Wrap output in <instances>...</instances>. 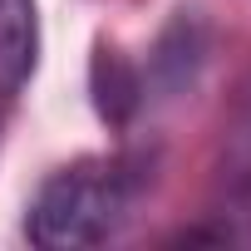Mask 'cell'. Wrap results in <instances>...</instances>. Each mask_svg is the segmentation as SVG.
Segmentation results:
<instances>
[{
  "instance_id": "6da1fadb",
  "label": "cell",
  "mask_w": 251,
  "mask_h": 251,
  "mask_svg": "<svg viewBox=\"0 0 251 251\" xmlns=\"http://www.w3.org/2000/svg\"><path fill=\"white\" fill-rule=\"evenodd\" d=\"M133 168L118 158H79L59 168L30 202L25 231L40 251L103 246L133 207Z\"/></svg>"
},
{
  "instance_id": "7a4b0ae2",
  "label": "cell",
  "mask_w": 251,
  "mask_h": 251,
  "mask_svg": "<svg viewBox=\"0 0 251 251\" xmlns=\"http://www.w3.org/2000/svg\"><path fill=\"white\" fill-rule=\"evenodd\" d=\"M40 59V10L35 0H0V94H15Z\"/></svg>"
},
{
  "instance_id": "3957f363",
  "label": "cell",
  "mask_w": 251,
  "mask_h": 251,
  "mask_svg": "<svg viewBox=\"0 0 251 251\" xmlns=\"http://www.w3.org/2000/svg\"><path fill=\"white\" fill-rule=\"evenodd\" d=\"M89 89H94V108L103 123H128L143 103V79L138 69L123 59L118 50L99 45L94 50V69H89Z\"/></svg>"
},
{
  "instance_id": "277c9868",
  "label": "cell",
  "mask_w": 251,
  "mask_h": 251,
  "mask_svg": "<svg viewBox=\"0 0 251 251\" xmlns=\"http://www.w3.org/2000/svg\"><path fill=\"white\" fill-rule=\"evenodd\" d=\"M222 182H226V197H231V202H246V212H251V99L241 103L231 133H226V168H222Z\"/></svg>"
}]
</instances>
